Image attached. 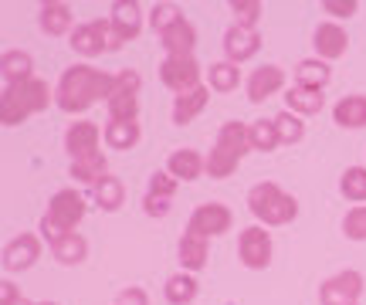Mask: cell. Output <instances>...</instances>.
I'll return each mask as SVG.
<instances>
[{
	"instance_id": "cell-10",
	"label": "cell",
	"mask_w": 366,
	"mask_h": 305,
	"mask_svg": "<svg viewBox=\"0 0 366 305\" xmlns=\"http://www.w3.org/2000/svg\"><path fill=\"white\" fill-rule=\"evenodd\" d=\"M159 81L170 89V92L183 95L197 89L200 85V65H197V58H163L159 61Z\"/></svg>"
},
{
	"instance_id": "cell-18",
	"label": "cell",
	"mask_w": 366,
	"mask_h": 305,
	"mask_svg": "<svg viewBox=\"0 0 366 305\" xmlns=\"http://www.w3.org/2000/svg\"><path fill=\"white\" fill-rule=\"evenodd\" d=\"M210 102V85H197L190 92L183 95H173V122L177 126H187V122H194Z\"/></svg>"
},
{
	"instance_id": "cell-16",
	"label": "cell",
	"mask_w": 366,
	"mask_h": 305,
	"mask_svg": "<svg viewBox=\"0 0 366 305\" xmlns=\"http://www.w3.org/2000/svg\"><path fill=\"white\" fill-rule=\"evenodd\" d=\"M285 89V71L278 65H262L251 71L248 79V99L258 106V102H264V99H272V95H278Z\"/></svg>"
},
{
	"instance_id": "cell-8",
	"label": "cell",
	"mask_w": 366,
	"mask_h": 305,
	"mask_svg": "<svg viewBox=\"0 0 366 305\" xmlns=\"http://www.w3.org/2000/svg\"><path fill=\"white\" fill-rule=\"evenodd\" d=\"M231 224H234V214L227 211L224 204H217V200H210V204H200L194 214H190V221H187V231L190 234H200V238H221V234H227L231 231Z\"/></svg>"
},
{
	"instance_id": "cell-25",
	"label": "cell",
	"mask_w": 366,
	"mask_h": 305,
	"mask_svg": "<svg viewBox=\"0 0 366 305\" xmlns=\"http://www.w3.org/2000/svg\"><path fill=\"white\" fill-rule=\"evenodd\" d=\"M197 292H200V281H197L190 271H177V275H170L167 285H163V295H167L170 305H190L197 299Z\"/></svg>"
},
{
	"instance_id": "cell-28",
	"label": "cell",
	"mask_w": 366,
	"mask_h": 305,
	"mask_svg": "<svg viewBox=\"0 0 366 305\" xmlns=\"http://www.w3.org/2000/svg\"><path fill=\"white\" fill-rule=\"evenodd\" d=\"M139 139H143L139 122H109V126H105V146L109 149L126 153V149H136Z\"/></svg>"
},
{
	"instance_id": "cell-34",
	"label": "cell",
	"mask_w": 366,
	"mask_h": 305,
	"mask_svg": "<svg viewBox=\"0 0 366 305\" xmlns=\"http://www.w3.org/2000/svg\"><path fill=\"white\" fill-rule=\"evenodd\" d=\"M340 190L346 200H353L356 207L366 204V166H350L340 176Z\"/></svg>"
},
{
	"instance_id": "cell-19",
	"label": "cell",
	"mask_w": 366,
	"mask_h": 305,
	"mask_svg": "<svg viewBox=\"0 0 366 305\" xmlns=\"http://www.w3.org/2000/svg\"><path fill=\"white\" fill-rule=\"evenodd\" d=\"M167 173L177 176V180H183V184H190V180H200V173H207V159L200 156L197 149L183 146V149H177V153H170Z\"/></svg>"
},
{
	"instance_id": "cell-5",
	"label": "cell",
	"mask_w": 366,
	"mask_h": 305,
	"mask_svg": "<svg viewBox=\"0 0 366 305\" xmlns=\"http://www.w3.org/2000/svg\"><path fill=\"white\" fill-rule=\"evenodd\" d=\"M85 211H89V204H85L79 190H58L51 204H48V214L41 217V234L48 238V244H54L58 238L71 234L81 224Z\"/></svg>"
},
{
	"instance_id": "cell-23",
	"label": "cell",
	"mask_w": 366,
	"mask_h": 305,
	"mask_svg": "<svg viewBox=\"0 0 366 305\" xmlns=\"http://www.w3.org/2000/svg\"><path fill=\"white\" fill-rule=\"evenodd\" d=\"M207 238H200V234H190V231H183V238H180V265L183 271H200V268L207 265Z\"/></svg>"
},
{
	"instance_id": "cell-32",
	"label": "cell",
	"mask_w": 366,
	"mask_h": 305,
	"mask_svg": "<svg viewBox=\"0 0 366 305\" xmlns=\"http://www.w3.org/2000/svg\"><path fill=\"white\" fill-rule=\"evenodd\" d=\"M105 109H109V122H136V116H139V95L112 92V99L105 102Z\"/></svg>"
},
{
	"instance_id": "cell-21",
	"label": "cell",
	"mask_w": 366,
	"mask_h": 305,
	"mask_svg": "<svg viewBox=\"0 0 366 305\" xmlns=\"http://www.w3.org/2000/svg\"><path fill=\"white\" fill-rule=\"evenodd\" d=\"M41 31L51 34V38H61V34H71V7L61 4V0H51V4H41Z\"/></svg>"
},
{
	"instance_id": "cell-2",
	"label": "cell",
	"mask_w": 366,
	"mask_h": 305,
	"mask_svg": "<svg viewBox=\"0 0 366 305\" xmlns=\"http://www.w3.org/2000/svg\"><path fill=\"white\" fill-rule=\"evenodd\" d=\"M51 102H54L51 85L41 79H24V81H14V85H4V95H0V122L4 126H21L24 119L44 112Z\"/></svg>"
},
{
	"instance_id": "cell-22",
	"label": "cell",
	"mask_w": 366,
	"mask_h": 305,
	"mask_svg": "<svg viewBox=\"0 0 366 305\" xmlns=\"http://www.w3.org/2000/svg\"><path fill=\"white\" fill-rule=\"evenodd\" d=\"M332 119L342 129H363L366 126V95H342L332 106Z\"/></svg>"
},
{
	"instance_id": "cell-9",
	"label": "cell",
	"mask_w": 366,
	"mask_h": 305,
	"mask_svg": "<svg viewBox=\"0 0 366 305\" xmlns=\"http://www.w3.org/2000/svg\"><path fill=\"white\" fill-rule=\"evenodd\" d=\"M363 275L346 268L340 275H332L319 285V302L322 305H360V295H363Z\"/></svg>"
},
{
	"instance_id": "cell-36",
	"label": "cell",
	"mask_w": 366,
	"mask_h": 305,
	"mask_svg": "<svg viewBox=\"0 0 366 305\" xmlns=\"http://www.w3.org/2000/svg\"><path fill=\"white\" fill-rule=\"evenodd\" d=\"M180 17H183V14H180V7H177V4H157V7L149 11V24H153V31H157V34H163V31H170Z\"/></svg>"
},
{
	"instance_id": "cell-30",
	"label": "cell",
	"mask_w": 366,
	"mask_h": 305,
	"mask_svg": "<svg viewBox=\"0 0 366 305\" xmlns=\"http://www.w3.org/2000/svg\"><path fill=\"white\" fill-rule=\"evenodd\" d=\"M68 176H75V180H79V184H85V186H95L99 180H105V176H109V163H105L102 153L85 156V159H75V163H71V170H68Z\"/></svg>"
},
{
	"instance_id": "cell-42",
	"label": "cell",
	"mask_w": 366,
	"mask_h": 305,
	"mask_svg": "<svg viewBox=\"0 0 366 305\" xmlns=\"http://www.w3.org/2000/svg\"><path fill=\"white\" fill-rule=\"evenodd\" d=\"M112 305H149V295H146L143 289L129 285V289H122V292L116 295V302Z\"/></svg>"
},
{
	"instance_id": "cell-29",
	"label": "cell",
	"mask_w": 366,
	"mask_h": 305,
	"mask_svg": "<svg viewBox=\"0 0 366 305\" xmlns=\"http://www.w3.org/2000/svg\"><path fill=\"white\" fill-rule=\"evenodd\" d=\"M92 200L102 207V211H119L122 207V200H126V186H122V180L119 176H105V180H99V184L92 186Z\"/></svg>"
},
{
	"instance_id": "cell-39",
	"label": "cell",
	"mask_w": 366,
	"mask_h": 305,
	"mask_svg": "<svg viewBox=\"0 0 366 305\" xmlns=\"http://www.w3.org/2000/svg\"><path fill=\"white\" fill-rule=\"evenodd\" d=\"M177 184H180L177 176H170L167 170H157L153 176H149V194H153V197H167V200H170L173 194H177Z\"/></svg>"
},
{
	"instance_id": "cell-38",
	"label": "cell",
	"mask_w": 366,
	"mask_h": 305,
	"mask_svg": "<svg viewBox=\"0 0 366 305\" xmlns=\"http://www.w3.org/2000/svg\"><path fill=\"white\" fill-rule=\"evenodd\" d=\"M342 234L350 241H366V204H360V207H353V211L346 214Z\"/></svg>"
},
{
	"instance_id": "cell-15",
	"label": "cell",
	"mask_w": 366,
	"mask_h": 305,
	"mask_svg": "<svg viewBox=\"0 0 366 305\" xmlns=\"http://www.w3.org/2000/svg\"><path fill=\"white\" fill-rule=\"evenodd\" d=\"M312 48L322 61H336V58H342L346 48H350V34H346V27H340L336 21H326V24L315 27Z\"/></svg>"
},
{
	"instance_id": "cell-13",
	"label": "cell",
	"mask_w": 366,
	"mask_h": 305,
	"mask_svg": "<svg viewBox=\"0 0 366 305\" xmlns=\"http://www.w3.org/2000/svg\"><path fill=\"white\" fill-rule=\"evenodd\" d=\"M102 136H105L102 129H99L95 122H89V119L71 122V126H68V133H65V149H68V156H71V163H75V159H85V156H95Z\"/></svg>"
},
{
	"instance_id": "cell-12",
	"label": "cell",
	"mask_w": 366,
	"mask_h": 305,
	"mask_svg": "<svg viewBox=\"0 0 366 305\" xmlns=\"http://www.w3.org/2000/svg\"><path fill=\"white\" fill-rule=\"evenodd\" d=\"M262 48V34L254 27H241V24H231L224 31V54L231 65H244L248 58H254Z\"/></svg>"
},
{
	"instance_id": "cell-27",
	"label": "cell",
	"mask_w": 366,
	"mask_h": 305,
	"mask_svg": "<svg viewBox=\"0 0 366 305\" xmlns=\"http://www.w3.org/2000/svg\"><path fill=\"white\" fill-rule=\"evenodd\" d=\"M0 75H4V85L34 79V58L27 51H4V58H0Z\"/></svg>"
},
{
	"instance_id": "cell-31",
	"label": "cell",
	"mask_w": 366,
	"mask_h": 305,
	"mask_svg": "<svg viewBox=\"0 0 366 305\" xmlns=\"http://www.w3.org/2000/svg\"><path fill=\"white\" fill-rule=\"evenodd\" d=\"M207 85L214 89V92H221V95L234 92L237 85H241V68L231 65L227 58H224V61H214V65L207 68Z\"/></svg>"
},
{
	"instance_id": "cell-20",
	"label": "cell",
	"mask_w": 366,
	"mask_h": 305,
	"mask_svg": "<svg viewBox=\"0 0 366 305\" xmlns=\"http://www.w3.org/2000/svg\"><path fill=\"white\" fill-rule=\"evenodd\" d=\"M329 79H332V68H329V61H322V58H305V61L295 65V85H299V89L322 92L329 85Z\"/></svg>"
},
{
	"instance_id": "cell-1",
	"label": "cell",
	"mask_w": 366,
	"mask_h": 305,
	"mask_svg": "<svg viewBox=\"0 0 366 305\" xmlns=\"http://www.w3.org/2000/svg\"><path fill=\"white\" fill-rule=\"evenodd\" d=\"M112 92H116V75L92 65H71L65 68V75L54 89V106L68 116H79V112H89L102 99L109 102Z\"/></svg>"
},
{
	"instance_id": "cell-41",
	"label": "cell",
	"mask_w": 366,
	"mask_h": 305,
	"mask_svg": "<svg viewBox=\"0 0 366 305\" xmlns=\"http://www.w3.org/2000/svg\"><path fill=\"white\" fill-rule=\"evenodd\" d=\"M322 11L332 14V17H353L360 11V4L356 0H322Z\"/></svg>"
},
{
	"instance_id": "cell-14",
	"label": "cell",
	"mask_w": 366,
	"mask_h": 305,
	"mask_svg": "<svg viewBox=\"0 0 366 305\" xmlns=\"http://www.w3.org/2000/svg\"><path fill=\"white\" fill-rule=\"evenodd\" d=\"M38 258H41L38 234H17V238H11L7 248H4V268H7V271H27V268H34Z\"/></svg>"
},
{
	"instance_id": "cell-37",
	"label": "cell",
	"mask_w": 366,
	"mask_h": 305,
	"mask_svg": "<svg viewBox=\"0 0 366 305\" xmlns=\"http://www.w3.org/2000/svg\"><path fill=\"white\" fill-rule=\"evenodd\" d=\"M231 11H234V24L254 27L264 7H262V0H231Z\"/></svg>"
},
{
	"instance_id": "cell-43",
	"label": "cell",
	"mask_w": 366,
	"mask_h": 305,
	"mask_svg": "<svg viewBox=\"0 0 366 305\" xmlns=\"http://www.w3.org/2000/svg\"><path fill=\"white\" fill-rule=\"evenodd\" d=\"M143 211L149 214V217H167V214H170V200H167V197H153V194H146Z\"/></svg>"
},
{
	"instance_id": "cell-3",
	"label": "cell",
	"mask_w": 366,
	"mask_h": 305,
	"mask_svg": "<svg viewBox=\"0 0 366 305\" xmlns=\"http://www.w3.org/2000/svg\"><path fill=\"white\" fill-rule=\"evenodd\" d=\"M251 153V139H248V126L244 122H224L214 149L207 153V176L210 180H227L237 170V163Z\"/></svg>"
},
{
	"instance_id": "cell-40",
	"label": "cell",
	"mask_w": 366,
	"mask_h": 305,
	"mask_svg": "<svg viewBox=\"0 0 366 305\" xmlns=\"http://www.w3.org/2000/svg\"><path fill=\"white\" fill-rule=\"evenodd\" d=\"M0 305H38V302L24 299V295H21V289H17L11 279H4V281H0Z\"/></svg>"
},
{
	"instance_id": "cell-24",
	"label": "cell",
	"mask_w": 366,
	"mask_h": 305,
	"mask_svg": "<svg viewBox=\"0 0 366 305\" xmlns=\"http://www.w3.org/2000/svg\"><path fill=\"white\" fill-rule=\"evenodd\" d=\"M51 254L58 265H81L85 258H89V241L81 238L79 231H71L65 238H58L51 244Z\"/></svg>"
},
{
	"instance_id": "cell-6",
	"label": "cell",
	"mask_w": 366,
	"mask_h": 305,
	"mask_svg": "<svg viewBox=\"0 0 366 305\" xmlns=\"http://www.w3.org/2000/svg\"><path fill=\"white\" fill-rule=\"evenodd\" d=\"M68 44H71V51H79L81 58H95V54L116 51L119 48L109 21H89V24H79L71 34H68Z\"/></svg>"
},
{
	"instance_id": "cell-11",
	"label": "cell",
	"mask_w": 366,
	"mask_h": 305,
	"mask_svg": "<svg viewBox=\"0 0 366 305\" xmlns=\"http://www.w3.org/2000/svg\"><path fill=\"white\" fill-rule=\"evenodd\" d=\"M109 24H112L116 44L122 48L126 41L139 38V31H143V7H139L136 0H116V4H112V17H109Z\"/></svg>"
},
{
	"instance_id": "cell-33",
	"label": "cell",
	"mask_w": 366,
	"mask_h": 305,
	"mask_svg": "<svg viewBox=\"0 0 366 305\" xmlns=\"http://www.w3.org/2000/svg\"><path fill=\"white\" fill-rule=\"evenodd\" d=\"M248 139H251V149H258V153H272V149L282 146L274 119H254L248 126Z\"/></svg>"
},
{
	"instance_id": "cell-4",
	"label": "cell",
	"mask_w": 366,
	"mask_h": 305,
	"mask_svg": "<svg viewBox=\"0 0 366 305\" xmlns=\"http://www.w3.org/2000/svg\"><path fill=\"white\" fill-rule=\"evenodd\" d=\"M248 211L264 227H282L299 217V200L292 197V194H285L278 184L264 180V184H254L248 190Z\"/></svg>"
},
{
	"instance_id": "cell-26",
	"label": "cell",
	"mask_w": 366,
	"mask_h": 305,
	"mask_svg": "<svg viewBox=\"0 0 366 305\" xmlns=\"http://www.w3.org/2000/svg\"><path fill=\"white\" fill-rule=\"evenodd\" d=\"M285 106H288V112H295V116H319L322 106H326V95L312 92V89L292 85V89L285 92Z\"/></svg>"
},
{
	"instance_id": "cell-17",
	"label": "cell",
	"mask_w": 366,
	"mask_h": 305,
	"mask_svg": "<svg viewBox=\"0 0 366 305\" xmlns=\"http://www.w3.org/2000/svg\"><path fill=\"white\" fill-rule=\"evenodd\" d=\"M159 44H163L167 58H190L194 48H197V27L190 24L187 17H180L170 31H163V34H159Z\"/></svg>"
},
{
	"instance_id": "cell-44",
	"label": "cell",
	"mask_w": 366,
	"mask_h": 305,
	"mask_svg": "<svg viewBox=\"0 0 366 305\" xmlns=\"http://www.w3.org/2000/svg\"><path fill=\"white\" fill-rule=\"evenodd\" d=\"M38 305H58V302H38Z\"/></svg>"
},
{
	"instance_id": "cell-35",
	"label": "cell",
	"mask_w": 366,
	"mask_h": 305,
	"mask_svg": "<svg viewBox=\"0 0 366 305\" xmlns=\"http://www.w3.org/2000/svg\"><path fill=\"white\" fill-rule=\"evenodd\" d=\"M274 129H278V139L282 143H302V136H305V122H302V116H295V112H278L274 116Z\"/></svg>"
},
{
	"instance_id": "cell-7",
	"label": "cell",
	"mask_w": 366,
	"mask_h": 305,
	"mask_svg": "<svg viewBox=\"0 0 366 305\" xmlns=\"http://www.w3.org/2000/svg\"><path fill=\"white\" fill-rule=\"evenodd\" d=\"M272 234L264 231L262 224H251L241 231L237 238V254H241V265L251 268V271H262V268L272 265Z\"/></svg>"
}]
</instances>
